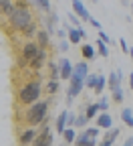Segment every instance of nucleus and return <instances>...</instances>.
Here are the masks:
<instances>
[{
  "label": "nucleus",
  "mask_w": 133,
  "mask_h": 146,
  "mask_svg": "<svg viewBox=\"0 0 133 146\" xmlns=\"http://www.w3.org/2000/svg\"><path fill=\"white\" fill-rule=\"evenodd\" d=\"M39 130H36V126H26V130H22L18 134V144H32Z\"/></svg>",
  "instance_id": "6e6552de"
},
{
  "label": "nucleus",
  "mask_w": 133,
  "mask_h": 146,
  "mask_svg": "<svg viewBox=\"0 0 133 146\" xmlns=\"http://www.w3.org/2000/svg\"><path fill=\"white\" fill-rule=\"evenodd\" d=\"M75 122H77V114L69 112V126H75Z\"/></svg>",
  "instance_id": "a19ab883"
},
{
  "label": "nucleus",
  "mask_w": 133,
  "mask_h": 146,
  "mask_svg": "<svg viewBox=\"0 0 133 146\" xmlns=\"http://www.w3.org/2000/svg\"><path fill=\"white\" fill-rule=\"evenodd\" d=\"M43 94H45V85L41 83V77L26 79L16 89V104L18 106H30L34 102H39L43 98Z\"/></svg>",
  "instance_id": "f257e3e1"
},
{
  "label": "nucleus",
  "mask_w": 133,
  "mask_h": 146,
  "mask_svg": "<svg viewBox=\"0 0 133 146\" xmlns=\"http://www.w3.org/2000/svg\"><path fill=\"white\" fill-rule=\"evenodd\" d=\"M119 134H121V128H109V130H105V136H103V140H101L99 144H101V146L115 144V140L119 138Z\"/></svg>",
  "instance_id": "4468645a"
},
{
  "label": "nucleus",
  "mask_w": 133,
  "mask_h": 146,
  "mask_svg": "<svg viewBox=\"0 0 133 146\" xmlns=\"http://www.w3.org/2000/svg\"><path fill=\"white\" fill-rule=\"evenodd\" d=\"M87 122H89V118H87V114L83 112V114H79V116H77V122H75V128H87Z\"/></svg>",
  "instance_id": "72a5a7b5"
},
{
  "label": "nucleus",
  "mask_w": 133,
  "mask_h": 146,
  "mask_svg": "<svg viewBox=\"0 0 133 146\" xmlns=\"http://www.w3.org/2000/svg\"><path fill=\"white\" fill-rule=\"evenodd\" d=\"M97 53L101 55V57H105V59L109 57V45H107V43H103L101 39L97 41Z\"/></svg>",
  "instance_id": "c756f323"
},
{
  "label": "nucleus",
  "mask_w": 133,
  "mask_h": 146,
  "mask_svg": "<svg viewBox=\"0 0 133 146\" xmlns=\"http://www.w3.org/2000/svg\"><path fill=\"white\" fill-rule=\"evenodd\" d=\"M50 144H54V134L50 130L48 132H39L34 142H32V146H50Z\"/></svg>",
  "instance_id": "f8f14e48"
},
{
  "label": "nucleus",
  "mask_w": 133,
  "mask_h": 146,
  "mask_svg": "<svg viewBox=\"0 0 133 146\" xmlns=\"http://www.w3.org/2000/svg\"><path fill=\"white\" fill-rule=\"evenodd\" d=\"M89 23H91V25H93V29H97V31H99V29H101V23H99V21H97V18H91V21H89Z\"/></svg>",
  "instance_id": "79ce46f5"
},
{
  "label": "nucleus",
  "mask_w": 133,
  "mask_h": 146,
  "mask_svg": "<svg viewBox=\"0 0 133 146\" xmlns=\"http://www.w3.org/2000/svg\"><path fill=\"white\" fill-rule=\"evenodd\" d=\"M69 126V112L67 110H63V112L56 116V122H54V132L59 134V136H63V132H65V128Z\"/></svg>",
  "instance_id": "ddd939ff"
},
{
  "label": "nucleus",
  "mask_w": 133,
  "mask_h": 146,
  "mask_svg": "<svg viewBox=\"0 0 133 146\" xmlns=\"http://www.w3.org/2000/svg\"><path fill=\"white\" fill-rule=\"evenodd\" d=\"M121 79H123V73H121V69H117V71L109 73V77H107V87H109V89H115V87H119V85H121Z\"/></svg>",
  "instance_id": "f3484780"
},
{
  "label": "nucleus",
  "mask_w": 133,
  "mask_h": 146,
  "mask_svg": "<svg viewBox=\"0 0 133 146\" xmlns=\"http://www.w3.org/2000/svg\"><path fill=\"white\" fill-rule=\"evenodd\" d=\"M97 33H99V39H101L103 43H107V45H113V43H115V41H111V39H109V35H107V33H105L103 29H99Z\"/></svg>",
  "instance_id": "e433bc0d"
},
{
  "label": "nucleus",
  "mask_w": 133,
  "mask_h": 146,
  "mask_svg": "<svg viewBox=\"0 0 133 146\" xmlns=\"http://www.w3.org/2000/svg\"><path fill=\"white\" fill-rule=\"evenodd\" d=\"M121 122H123L127 128H133V110H131V108L125 106V108L121 110Z\"/></svg>",
  "instance_id": "5701e85b"
},
{
  "label": "nucleus",
  "mask_w": 133,
  "mask_h": 146,
  "mask_svg": "<svg viewBox=\"0 0 133 146\" xmlns=\"http://www.w3.org/2000/svg\"><path fill=\"white\" fill-rule=\"evenodd\" d=\"M61 79H48L47 83H45V94L48 96V98H52V96H56L61 91V83H59Z\"/></svg>",
  "instance_id": "a211bd4d"
},
{
  "label": "nucleus",
  "mask_w": 133,
  "mask_h": 146,
  "mask_svg": "<svg viewBox=\"0 0 133 146\" xmlns=\"http://www.w3.org/2000/svg\"><path fill=\"white\" fill-rule=\"evenodd\" d=\"M83 87H85V79L81 75H77V73H73L71 79H69V87H67V104L69 106L73 104V100L77 96H81Z\"/></svg>",
  "instance_id": "423d86ee"
},
{
  "label": "nucleus",
  "mask_w": 133,
  "mask_h": 146,
  "mask_svg": "<svg viewBox=\"0 0 133 146\" xmlns=\"http://www.w3.org/2000/svg\"><path fill=\"white\" fill-rule=\"evenodd\" d=\"M14 8H16L14 0H0V12H2L4 16H8V14H10Z\"/></svg>",
  "instance_id": "bb28decb"
},
{
  "label": "nucleus",
  "mask_w": 133,
  "mask_h": 146,
  "mask_svg": "<svg viewBox=\"0 0 133 146\" xmlns=\"http://www.w3.org/2000/svg\"><path fill=\"white\" fill-rule=\"evenodd\" d=\"M85 130H87V134H89V136H93V138H97V136L101 134V128H99L97 124H95V126H89V128H85Z\"/></svg>",
  "instance_id": "f704fd0d"
},
{
  "label": "nucleus",
  "mask_w": 133,
  "mask_h": 146,
  "mask_svg": "<svg viewBox=\"0 0 133 146\" xmlns=\"http://www.w3.org/2000/svg\"><path fill=\"white\" fill-rule=\"evenodd\" d=\"M56 63H59V69H61V79H67V81H69V79H71V75H73L75 65H73L67 57H61Z\"/></svg>",
  "instance_id": "9b49d317"
},
{
  "label": "nucleus",
  "mask_w": 133,
  "mask_h": 146,
  "mask_svg": "<svg viewBox=\"0 0 133 146\" xmlns=\"http://www.w3.org/2000/svg\"><path fill=\"white\" fill-rule=\"evenodd\" d=\"M123 144H125V146H133V136L125 138V140H123Z\"/></svg>",
  "instance_id": "37998d69"
},
{
  "label": "nucleus",
  "mask_w": 133,
  "mask_h": 146,
  "mask_svg": "<svg viewBox=\"0 0 133 146\" xmlns=\"http://www.w3.org/2000/svg\"><path fill=\"white\" fill-rule=\"evenodd\" d=\"M65 27H67V39L71 41V45H81V41H83L81 29H79V27H73L71 23H69V25L65 23Z\"/></svg>",
  "instance_id": "1a4fd4ad"
},
{
  "label": "nucleus",
  "mask_w": 133,
  "mask_h": 146,
  "mask_svg": "<svg viewBox=\"0 0 133 146\" xmlns=\"http://www.w3.org/2000/svg\"><path fill=\"white\" fill-rule=\"evenodd\" d=\"M47 67H48V79H61V69H59V63H54V61H50V59H48Z\"/></svg>",
  "instance_id": "b1692460"
},
{
  "label": "nucleus",
  "mask_w": 133,
  "mask_h": 146,
  "mask_svg": "<svg viewBox=\"0 0 133 146\" xmlns=\"http://www.w3.org/2000/svg\"><path fill=\"white\" fill-rule=\"evenodd\" d=\"M129 57H131V61H133V47H129Z\"/></svg>",
  "instance_id": "a18cd8bd"
},
{
  "label": "nucleus",
  "mask_w": 133,
  "mask_h": 146,
  "mask_svg": "<svg viewBox=\"0 0 133 146\" xmlns=\"http://www.w3.org/2000/svg\"><path fill=\"white\" fill-rule=\"evenodd\" d=\"M97 106H99V110H101V112H107V110H109V98H101L99 102H97Z\"/></svg>",
  "instance_id": "c9c22d12"
},
{
  "label": "nucleus",
  "mask_w": 133,
  "mask_h": 146,
  "mask_svg": "<svg viewBox=\"0 0 133 146\" xmlns=\"http://www.w3.org/2000/svg\"><path fill=\"white\" fill-rule=\"evenodd\" d=\"M95 124H97L101 130H109V128H113V118L109 116V112H99L97 118H95Z\"/></svg>",
  "instance_id": "2eb2a0df"
},
{
  "label": "nucleus",
  "mask_w": 133,
  "mask_h": 146,
  "mask_svg": "<svg viewBox=\"0 0 133 146\" xmlns=\"http://www.w3.org/2000/svg\"><path fill=\"white\" fill-rule=\"evenodd\" d=\"M69 45H71L69 39H59V43H56V51H59V53H67L69 51Z\"/></svg>",
  "instance_id": "473e14b6"
},
{
  "label": "nucleus",
  "mask_w": 133,
  "mask_h": 146,
  "mask_svg": "<svg viewBox=\"0 0 133 146\" xmlns=\"http://www.w3.org/2000/svg\"><path fill=\"white\" fill-rule=\"evenodd\" d=\"M39 51H41V47H39V43H36L34 39L26 41L20 47V53H18V59H16L18 67H20V69H28V63L36 57V53H39Z\"/></svg>",
  "instance_id": "20e7f679"
},
{
  "label": "nucleus",
  "mask_w": 133,
  "mask_h": 146,
  "mask_svg": "<svg viewBox=\"0 0 133 146\" xmlns=\"http://www.w3.org/2000/svg\"><path fill=\"white\" fill-rule=\"evenodd\" d=\"M81 57L87 59V61H93L95 57H97V49H95L93 45H81Z\"/></svg>",
  "instance_id": "aec40b11"
},
{
  "label": "nucleus",
  "mask_w": 133,
  "mask_h": 146,
  "mask_svg": "<svg viewBox=\"0 0 133 146\" xmlns=\"http://www.w3.org/2000/svg\"><path fill=\"white\" fill-rule=\"evenodd\" d=\"M30 8H32V6H16V8L6 16L8 29H10V31H16V33H22V29L34 21V12H32Z\"/></svg>",
  "instance_id": "7ed1b4c3"
},
{
  "label": "nucleus",
  "mask_w": 133,
  "mask_h": 146,
  "mask_svg": "<svg viewBox=\"0 0 133 146\" xmlns=\"http://www.w3.org/2000/svg\"><path fill=\"white\" fill-rule=\"evenodd\" d=\"M50 36H52V35H50L47 29H39V31H36V35H34V41L39 43L41 49H50V45H52V43H50Z\"/></svg>",
  "instance_id": "9d476101"
},
{
  "label": "nucleus",
  "mask_w": 133,
  "mask_h": 146,
  "mask_svg": "<svg viewBox=\"0 0 133 146\" xmlns=\"http://www.w3.org/2000/svg\"><path fill=\"white\" fill-rule=\"evenodd\" d=\"M119 47H121V51H123L125 55H129V45H127L125 39H119Z\"/></svg>",
  "instance_id": "58836bf2"
},
{
  "label": "nucleus",
  "mask_w": 133,
  "mask_h": 146,
  "mask_svg": "<svg viewBox=\"0 0 133 146\" xmlns=\"http://www.w3.org/2000/svg\"><path fill=\"white\" fill-rule=\"evenodd\" d=\"M105 87H107V77H105V75H99V81H97V87H95L93 91H95V94H99V96H101Z\"/></svg>",
  "instance_id": "7c9ffc66"
},
{
  "label": "nucleus",
  "mask_w": 133,
  "mask_h": 146,
  "mask_svg": "<svg viewBox=\"0 0 133 146\" xmlns=\"http://www.w3.org/2000/svg\"><path fill=\"white\" fill-rule=\"evenodd\" d=\"M30 6L43 14H48L50 12V0H30Z\"/></svg>",
  "instance_id": "6ab92c4d"
},
{
  "label": "nucleus",
  "mask_w": 133,
  "mask_h": 146,
  "mask_svg": "<svg viewBox=\"0 0 133 146\" xmlns=\"http://www.w3.org/2000/svg\"><path fill=\"white\" fill-rule=\"evenodd\" d=\"M48 110H50V98L48 100H39L24 110V124L26 126H41L43 122L48 120Z\"/></svg>",
  "instance_id": "f03ea898"
},
{
  "label": "nucleus",
  "mask_w": 133,
  "mask_h": 146,
  "mask_svg": "<svg viewBox=\"0 0 133 146\" xmlns=\"http://www.w3.org/2000/svg\"><path fill=\"white\" fill-rule=\"evenodd\" d=\"M75 138H77V132H75V126H67L63 132V140L65 144H75Z\"/></svg>",
  "instance_id": "393cba45"
},
{
  "label": "nucleus",
  "mask_w": 133,
  "mask_h": 146,
  "mask_svg": "<svg viewBox=\"0 0 133 146\" xmlns=\"http://www.w3.org/2000/svg\"><path fill=\"white\" fill-rule=\"evenodd\" d=\"M91 2H93V4H97V2H99V0H91Z\"/></svg>",
  "instance_id": "de8ad7c7"
},
{
  "label": "nucleus",
  "mask_w": 133,
  "mask_h": 146,
  "mask_svg": "<svg viewBox=\"0 0 133 146\" xmlns=\"http://www.w3.org/2000/svg\"><path fill=\"white\" fill-rule=\"evenodd\" d=\"M75 144H77V146H95V144H99V142L95 140L93 136H89L87 130H83L81 134H77V138H75Z\"/></svg>",
  "instance_id": "dca6fc26"
},
{
  "label": "nucleus",
  "mask_w": 133,
  "mask_h": 146,
  "mask_svg": "<svg viewBox=\"0 0 133 146\" xmlns=\"http://www.w3.org/2000/svg\"><path fill=\"white\" fill-rule=\"evenodd\" d=\"M129 87H131V91H133V73H129Z\"/></svg>",
  "instance_id": "c03bdc74"
},
{
  "label": "nucleus",
  "mask_w": 133,
  "mask_h": 146,
  "mask_svg": "<svg viewBox=\"0 0 133 146\" xmlns=\"http://www.w3.org/2000/svg\"><path fill=\"white\" fill-rule=\"evenodd\" d=\"M83 112L87 114V118H89V120H95L101 110H99V106H97V104H85V110H83Z\"/></svg>",
  "instance_id": "a878e982"
},
{
  "label": "nucleus",
  "mask_w": 133,
  "mask_h": 146,
  "mask_svg": "<svg viewBox=\"0 0 133 146\" xmlns=\"http://www.w3.org/2000/svg\"><path fill=\"white\" fill-rule=\"evenodd\" d=\"M131 16H133V2H131Z\"/></svg>",
  "instance_id": "49530a36"
},
{
  "label": "nucleus",
  "mask_w": 133,
  "mask_h": 146,
  "mask_svg": "<svg viewBox=\"0 0 133 146\" xmlns=\"http://www.w3.org/2000/svg\"><path fill=\"white\" fill-rule=\"evenodd\" d=\"M67 18H69V23H71L73 27H81V23H83L81 18H79L77 14L73 12V10H69V12H67Z\"/></svg>",
  "instance_id": "2f4dec72"
},
{
  "label": "nucleus",
  "mask_w": 133,
  "mask_h": 146,
  "mask_svg": "<svg viewBox=\"0 0 133 146\" xmlns=\"http://www.w3.org/2000/svg\"><path fill=\"white\" fill-rule=\"evenodd\" d=\"M73 73H77V75H81V77L85 79V77L89 75V61H87V59H83V61H79V63H75Z\"/></svg>",
  "instance_id": "412c9836"
},
{
  "label": "nucleus",
  "mask_w": 133,
  "mask_h": 146,
  "mask_svg": "<svg viewBox=\"0 0 133 146\" xmlns=\"http://www.w3.org/2000/svg\"><path fill=\"white\" fill-rule=\"evenodd\" d=\"M71 8H73V12L77 14L81 21H85V23H89L91 18H93V16H91V12L87 10V6H85L83 0H71Z\"/></svg>",
  "instance_id": "0eeeda50"
},
{
  "label": "nucleus",
  "mask_w": 133,
  "mask_h": 146,
  "mask_svg": "<svg viewBox=\"0 0 133 146\" xmlns=\"http://www.w3.org/2000/svg\"><path fill=\"white\" fill-rule=\"evenodd\" d=\"M97 81H99V75H97V73H89V75L85 77V85H87L89 89H95V87H97Z\"/></svg>",
  "instance_id": "c85d7f7f"
},
{
  "label": "nucleus",
  "mask_w": 133,
  "mask_h": 146,
  "mask_svg": "<svg viewBox=\"0 0 133 146\" xmlns=\"http://www.w3.org/2000/svg\"><path fill=\"white\" fill-rule=\"evenodd\" d=\"M48 59H50V49H41L39 53H36V57L28 63V69H30V73L34 77H41V73L47 67Z\"/></svg>",
  "instance_id": "39448f33"
},
{
  "label": "nucleus",
  "mask_w": 133,
  "mask_h": 146,
  "mask_svg": "<svg viewBox=\"0 0 133 146\" xmlns=\"http://www.w3.org/2000/svg\"><path fill=\"white\" fill-rule=\"evenodd\" d=\"M56 36H59V39H67V27L56 29Z\"/></svg>",
  "instance_id": "ea45409f"
},
{
  "label": "nucleus",
  "mask_w": 133,
  "mask_h": 146,
  "mask_svg": "<svg viewBox=\"0 0 133 146\" xmlns=\"http://www.w3.org/2000/svg\"><path fill=\"white\" fill-rule=\"evenodd\" d=\"M123 2H127V0H123Z\"/></svg>",
  "instance_id": "09e8293b"
},
{
  "label": "nucleus",
  "mask_w": 133,
  "mask_h": 146,
  "mask_svg": "<svg viewBox=\"0 0 133 146\" xmlns=\"http://www.w3.org/2000/svg\"><path fill=\"white\" fill-rule=\"evenodd\" d=\"M36 31H39V23H36V18H34V21L30 23V25H26L24 29H22V36H24V39H34V35H36Z\"/></svg>",
  "instance_id": "4be33fe9"
},
{
  "label": "nucleus",
  "mask_w": 133,
  "mask_h": 146,
  "mask_svg": "<svg viewBox=\"0 0 133 146\" xmlns=\"http://www.w3.org/2000/svg\"><path fill=\"white\" fill-rule=\"evenodd\" d=\"M111 98H113V102H115V104H123V100H125L123 87L119 85V87H115V89H111Z\"/></svg>",
  "instance_id": "cd10ccee"
},
{
  "label": "nucleus",
  "mask_w": 133,
  "mask_h": 146,
  "mask_svg": "<svg viewBox=\"0 0 133 146\" xmlns=\"http://www.w3.org/2000/svg\"><path fill=\"white\" fill-rule=\"evenodd\" d=\"M47 21L56 27V25H59V14H56V12H48V14H47Z\"/></svg>",
  "instance_id": "4c0bfd02"
}]
</instances>
